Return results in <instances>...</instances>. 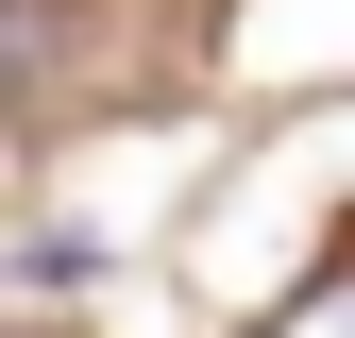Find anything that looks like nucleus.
<instances>
[{"mask_svg":"<svg viewBox=\"0 0 355 338\" xmlns=\"http://www.w3.org/2000/svg\"><path fill=\"white\" fill-rule=\"evenodd\" d=\"M271 338H355V287H338V271H322V287H304V305H288V321H271Z\"/></svg>","mask_w":355,"mask_h":338,"instance_id":"1","label":"nucleus"},{"mask_svg":"<svg viewBox=\"0 0 355 338\" xmlns=\"http://www.w3.org/2000/svg\"><path fill=\"white\" fill-rule=\"evenodd\" d=\"M34 84V0H0V102Z\"/></svg>","mask_w":355,"mask_h":338,"instance_id":"2","label":"nucleus"}]
</instances>
